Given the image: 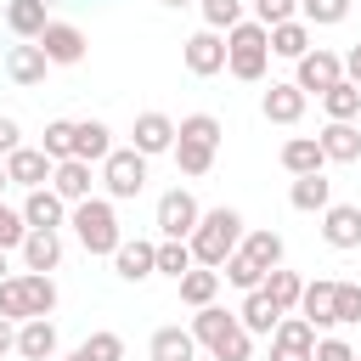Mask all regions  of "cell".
<instances>
[{"label":"cell","instance_id":"11","mask_svg":"<svg viewBox=\"0 0 361 361\" xmlns=\"http://www.w3.org/2000/svg\"><path fill=\"white\" fill-rule=\"evenodd\" d=\"M338 79H344V56H333V51H322V45L299 56V79H293V85H299L305 96H310V90L322 96V90H327V85H338Z\"/></svg>","mask_w":361,"mask_h":361},{"label":"cell","instance_id":"45","mask_svg":"<svg viewBox=\"0 0 361 361\" xmlns=\"http://www.w3.org/2000/svg\"><path fill=\"white\" fill-rule=\"evenodd\" d=\"M293 11H299V0H254V23H265V28L288 23Z\"/></svg>","mask_w":361,"mask_h":361},{"label":"cell","instance_id":"42","mask_svg":"<svg viewBox=\"0 0 361 361\" xmlns=\"http://www.w3.org/2000/svg\"><path fill=\"white\" fill-rule=\"evenodd\" d=\"M79 350H85L90 361H124V338H118V333H90Z\"/></svg>","mask_w":361,"mask_h":361},{"label":"cell","instance_id":"38","mask_svg":"<svg viewBox=\"0 0 361 361\" xmlns=\"http://www.w3.org/2000/svg\"><path fill=\"white\" fill-rule=\"evenodd\" d=\"M259 288H265V293H271V299H276L282 310H293V305H299V288H305V282H299V271H282V265H271Z\"/></svg>","mask_w":361,"mask_h":361},{"label":"cell","instance_id":"32","mask_svg":"<svg viewBox=\"0 0 361 361\" xmlns=\"http://www.w3.org/2000/svg\"><path fill=\"white\" fill-rule=\"evenodd\" d=\"M192 265H197V259H192L186 237H164V243H158V254H152V271H164V276H175V282H180Z\"/></svg>","mask_w":361,"mask_h":361},{"label":"cell","instance_id":"54","mask_svg":"<svg viewBox=\"0 0 361 361\" xmlns=\"http://www.w3.org/2000/svg\"><path fill=\"white\" fill-rule=\"evenodd\" d=\"M355 361H361V355H355Z\"/></svg>","mask_w":361,"mask_h":361},{"label":"cell","instance_id":"48","mask_svg":"<svg viewBox=\"0 0 361 361\" xmlns=\"http://www.w3.org/2000/svg\"><path fill=\"white\" fill-rule=\"evenodd\" d=\"M344 79H350V85H361V45H350V51H344Z\"/></svg>","mask_w":361,"mask_h":361},{"label":"cell","instance_id":"29","mask_svg":"<svg viewBox=\"0 0 361 361\" xmlns=\"http://www.w3.org/2000/svg\"><path fill=\"white\" fill-rule=\"evenodd\" d=\"M271 51H276V56H288V62H299V56L310 51V23H299V17L276 23V28H271Z\"/></svg>","mask_w":361,"mask_h":361},{"label":"cell","instance_id":"9","mask_svg":"<svg viewBox=\"0 0 361 361\" xmlns=\"http://www.w3.org/2000/svg\"><path fill=\"white\" fill-rule=\"evenodd\" d=\"M197 197L186 192V186H175V192H164L158 197V231L164 237H192V226H197Z\"/></svg>","mask_w":361,"mask_h":361},{"label":"cell","instance_id":"14","mask_svg":"<svg viewBox=\"0 0 361 361\" xmlns=\"http://www.w3.org/2000/svg\"><path fill=\"white\" fill-rule=\"evenodd\" d=\"M316 141H322V158H327V164H355V158H361V130H355V118H327V130H322Z\"/></svg>","mask_w":361,"mask_h":361},{"label":"cell","instance_id":"6","mask_svg":"<svg viewBox=\"0 0 361 361\" xmlns=\"http://www.w3.org/2000/svg\"><path fill=\"white\" fill-rule=\"evenodd\" d=\"M102 186H107V197H113V203L135 197V192L147 186V158H141L135 147H113V152L102 158Z\"/></svg>","mask_w":361,"mask_h":361},{"label":"cell","instance_id":"36","mask_svg":"<svg viewBox=\"0 0 361 361\" xmlns=\"http://www.w3.org/2000/svg\"><path fill=\"white\" fill-rule=\"evenodd\" d=\"M39 152H45L51 164L73 158V118H51V124H45V135H39Z\"/></svg>","mask_w":361,"mask_h":361},{"label":"cell","instance_id":"55","mask_svg":"<svg viewBox=\"0 0 361 361\" xmlns=\"http://www.w3.org/2000/svg\"><path fill=\"white\" fill-rule=\"evenodd\" d=\"M45 6H51V0H45Z\"/></svg>","mask_w":361,"mask_h":361},{"label":"cell","instance_id":"21","mask_svg":"<svg viewBox=\"0 0 361 361\" xmlns=\"http://www.w3.org/2000/svg\"><path fill=\"white\" fill-rule=\"evenodd\" d=\"M51 192H56L68 209H73L79 197H90V164H85V158H62V164L51 169Z\"/></svg>","mask_w":361,"mask_h":361},{"label":"cell","instance_id":"5","mask_svg":"<svg viewBox=\"0 0 361 361\" xmlns=\"http://www.w3.org/2000/svg\"><path fill=\"white\" fill-rule=\"evenodd\" d=\"M265 56H271V28L265 23H237L226 28V68L237 79H265Z\"/></svg>","mask_w":361,"mask_h":361},{"label":"cell","instance_id":"49","mask_svg":"<svg viewBox=\"0 0 361 361\" xmlns=\"http://www.w3.org/2000/svg\"><path fill=\"white\" fill-rule=\"evenodd\" d=\"M6 350H17V327L0 316V355H6Z\"/></svg>","mask_w":361,"mask_h":361},{"label":"cell","instance_id":"40","mask_svg":"<svg viewBox=\"0 0 361 361\" xmlns=\"http://www.w3.org/2000/svg\"><path fill=\"white\" fill-rule=\"evenodd\" d=\"M197 6H203V23H209L214 34H226V28L243 23V0H197Z\"/></svg>","mask_w":361,"mask_h":361},{"label":"cell","instance_id":"31","mask_svg":"<svg viewBox=\"0 0 361 361\" xmlns=\"http://www.w3.org/2000/svg\"><path fill=\"white\" fill-rule=\"evenodd\" d=\"M147 350H152V361H192V355H197V338L180 333V327H158Z\"/></svg>","mask_w":361,"mask_h":361},{"label":"cell","instance_id":"27","mask_svg":"<svg viewBox=\"0 0 361 361\" xmlns=\"http://www.w3.org/2000/svg\"><path fill=\"white\" fill-rule=\"evenodd\" d=\"M23 259H28V271H56V265H62V237L28 226V237H23Z\"/></svg>","mask_w":361,"mask_h":361},{"label":"cell","instance_id":"12","mask_svg":"<svg viewBox=\"0 0 361 361\" xmlns=\"http://www.w3.org/2000/svg\"><path fill=\"white\" fill-rule=\"evenodd\" d=\"M51 158L39 152V147H17V152H6V180L11 186H23V192H34V186H51Z\"/></svg>","mask_w":361,"mask_h":361},{"label":"cell","instance_id":"8","mask_svg":"<svg viewBox=\"0 0 361 361\" xmlns=\"http://www.w3.org/2000/svg\"><path fill=\"white\" fill-rule=\"evenodd\" d=\"M34 45L45 51V62H51V68H73V62H85V34H79L73 23H45Z\"/></svg>","mask_w":361,"mask_h":361},{"label":"cell","instance_id":"39","mask_svg":"<svg viewBox=\"0 0 361 361\" xmlns=\"http://www.w3.org/2000/svg\"><path fill=\"white\" fill-rule=\"evenodd\" d=\"M175 135L203 141V147H220V135H226V130H220V118H214V113H186V118L175 124Z\"/></svg>","mask_w":361,"mask_h":361},{"label":"cell","instance_id":"17","mask_svg":"<svg viewBox=\"0 0 361 361\" xmlns=\"http://www.w3.org/2000/svg\"><path fill=\"white\" fill-rule=\"evenodd\" d=\"M45 73H51V62H45V51H39L34 39H23V45L6 51V79H11V85H39Z\"/></svg>","mask_w":361,"mask_h":361},{"label":"cell","instance_id":"30","mask_svg":"<svg viewBox=\"0 0 361 361\" xmlns=\"http://www.w3.org/2000/svg\"><path fill=\"white\" fill-rule=\"evenodd\" d=\"M214 293H220V271L214 265H192L186 276H180V299L197 310V305H214Z\"/></svg>","mask_w":361,"mask_h":361},{"label":"cell","instance_id":"3","mask_svg":"<svg viewBox=\"0 0 361 361\" xmlns=\"http://www.w3.org/2000/svg\"><path fill=\"white\" fill-rule=\"evenodd\" d=\"M56 310V282L51 271H23L0 282V316L6 322H28V316H51Z\"/></svg>","mask_w":361,"mask_h":361},{"label":"cell","instance_id":"18","mask_svg":"<svg viewBox=\"0 0 361 361\" xmlns=\"http://www.w3.org/2000/svg\"><path fill=\"white\" fill-rule=\"evenodd\" d=\"M259 113H265L271 124H299V113H305V90H299V85L271 79V90L259 96Z\"/></svg>","mask_w":361,"mask_h":361},{"label":"cell","instance_id":"4","mask_svg":"<svg viewBox=\"0 0 361 361\" xmlns=\"http://www.w3.org/2000/svg\"><path fill=\"white\" fill-rule=\"evenodd\" d=\"M68 226L79 231L85 254H107V259H113V248L124 243L118 214H113V197H79V203H73V214H68Z\"/></svg>","mask_w":361,"mask_h":361},{"label":"cell","instance_id":"51","mask_svg":"<svg viewBox=\"0 0 361 361\" xmlns=\"http://www.w3.org/2000/svg\"><path fill=\"white\" fill-rule=\"evenodd\" d=\"M0 282H6V248H0Z\"/></svg>","mask_w":361,"mask_h":361},{"label":"cell","instance_id":"15","mask_svg":"<svg viewBox=\"0 0 361 361\" xmlns=\"http://www.w3.org/2000/svg\"><path fill=\"white\" fill-rule=\"evenodd\" d=\"M152 254H158V243H147V237H124L118 248H113V271L124 276V282H147V276H158L152 271Z\"/></svg>","mask_w":361,"mask_h":361},{"label":"cell","instance_id":"52","mask_svg":"<svg viewBox=\"0 0 361 361\" xmlns=\"http://www.w3.org/2000/svg\"><path fill=\"white\" fill-rule=\"evenodd\" d=\"M164 6H192V0H164Z\"/></svg>","mask_w":361,"mask_h":361},{"label":"cell","instance_id":"41","mask_svg":"<svg viewBox=\"0 0 361 361\" xmlns=\"http://www.w3.org/2000/svg\"><path fill=\"white\" fill-rule=\"evenodd\" d=\"M299 11H305V23L333 28V23H344V17H350V0H299Z\"/></svg>","mask_w":361,"mask_h":361},{"label":"cell","instance_id":"53","mask_svg":"<svg viewBox=\"0 0 361 361\" xmlns=\"http://www.w3.org/2000/svg\"><path fill=\"white\" fill-rule=\"evenodd\" d=\"M0 186H11V180H6V164H0Z\"/></svg>","mask_w":361,"mask_h":361},{"label":"cell","instance_id":"26","mask_svg":"<svg viewBox=\"0 0 361 361\" xmlns=\"http://www.w3.org/2000/svg\"><path fill=\"white\" fill-rule=\"evenodd\" d=\"M327 158H322V141L316 135H293V141H282V169L288 175H316Z\"/></svg>","mask_w":361,"mask_h":361},{"label":"cell","instance_id":"47","mask_svg":"<svg viewBox=\"0 0 361 361\" xmlns=\"http://www.w3.org/2000/svg\"><path fill=\"white\" fill-rule=\"evenodd\" d=\"M17 147H23V130H17V118H6V113H0V158H6V152H17Z\"/></svg>","mask_w":361,"mask_h":361},{"label":"cell","instance_id":"1","mask_svg":"<svg viewBox=\"0 0 361 361\" xmlns=\"http://www.w3.org/2000/svg\"><path fill=\"white\" fill-rule=\"evenodd\" d=\"M237 243H243V214L226 209V203H220V209H203L197 226H192V237H186L192 259H197V265H214V271L226 265V254H231Z\"/></svg>","mask_w":361,"mask_h":361},{"label":"cell","instance_id":"25","mask_svg":"<svg viewBox=\"0 0 361 361\" xmlns=\"http://www.w3.org/2000/svg\"><path fill=\"white\" fill-rule=\"evenodd\" d=\"M288 203H293V209H305V214H322V209L333 203V180H327L322 169H316V175H293Z\"/></svg>","mask_w":361,"mask_h":361},{"label":"cell","instance_id":"37","mask_svg":"<svg viewBox=\"0 0 361 361\" xmlns=\"http://www.w3.org/2000/svg\"><path fill=\"white\" fill-rule=\"evenodd\" d=\"M220 276H226L231 288H243V293L265 282V271H259V265H254V259H248L243 248H231V254H226V265H220Z\"/></svg>","mask_w":361,"mask_h":361},{"label":"cell","instance_id":"24","mask_svg":"<svg viewBox=\"0 0 361 361\" xmlns=\"http://www.w3.org/2000/svg\"><path fill=\"white\" fill-rule=\"evenodd\" d=\"M282 316H288V310H282V305H276L265 288H248V299H243V310H237V322H243L248 333H271Z\"/></svg>","mask_w":361,"mask_h":361},{"label":"cell","instance_id":"13","mask_svg":"<svg viewBox=\"0 0 361 361\" xmlns=\"http://www.w3.org/2000/svg\"><path fill=\"white\" fill-rule=\"evenodd\" d=\"M322 237H327V248H361V209L355 203H327L322 209Z\"/></svg>","mask_w":361,"mask_h":361},{"label":"cell","instance_id":"28","mask_svg":"<svg viewBox=\"0 0 361 361\" xmlns=\"http://www.w3.org/2000/svg\"><path fill=\"white\" fill-rule=\"evenodd\" d=\"M45 23H51V17H45V0H11V6H6V28H11L17 39H39Z\"/></svg>","mask_w":361,"mask_h":361},{"label":"cell","instance_id":"20","mask_svg":"<svg viewBox=\"0 0 361 361\" xmlns=\"http://www.w3.org/2000/svg\"><path fill=\"white\" fill-rule=\"evenodd\" d=\"M23 220H28L34 231H56V226L68 220V203H62L51 186H34V192L23 197Z\"/></svg>","mask_w":361,"mask_h":361},{"label":"cell","instance_id":"7","mask_svg":"<svg viewBox=\"0 0 361 361\" xmlns=\"http://www.w3.org/2000/svg\"><path fill=\"white\" fill-rule=\"evenodd\" d=\"M310 350H316V327L305 316H282L271 327V361H310Z\"/></svg>","mask_w":361,"mask_h":361},{"label":"cell","instance_id":"35","mask_svg":"<svg viewBox=\"0 0 361 361\" xmlns=\"http://www.w3.org/2000/svg\"><path fill=\"white\" fill-rule=\"evenodd\" d=\"M237 248H243V254H248V259H254L259 271L282 265V237H276V231H248V237H243Z\"/></svg>","mask_w":361,"mask_h":361},{"label":"cell","instance_id":"33","mask_svg":"<svg viewBox=\"0 0 361 361\" xmlns=\"http://www.w3.org/2000/svg\"><path fill=\"white\" fill-rule=\"evenodd\" d=\"M322 107H327V118H361V85H350V79L327 85L322 90Z\"/></svg>","mask_w":361,"mask_h":361},{"label":"cell","instance_id":"46","mask_svg":"<svg viewBox=\"0 0 361 361\" xmlns=\"http://www.w3.org/2000/svg\"><path fill=\"white\" fill-rule=\"evenodd\" d=\"M310 361H355V350H350L344 338H316V350H310Z\"/></svg>","mask_w":361,"mask_h":361},{"label":"cell","instance_id":"19","mask_svg":"<svg viewBox=\"0 0 361 361\" xmlns=\"http://www.w3.org/2000/svg\"><path fill=\"white\" fill-rule=\"evenodd\" d=\"M175 147V118L169 113H141L135 118V152L141 158H158V152H169Z\"/></svg>","mask_w":361,"mask_h":361},{"label":"cell","instance_id":"34","mask_svg":"<svg viewBox=\"0 0 361 361\" xmlns=\"http://www.w3.org/2000/svg\"><path fill=\"white\" fill-rule=\"evenodd\" d=\"M175 169L180 175H209L214 169V147H203V141H186V135H175Z\"/></svg>","mask_w":361,"mask_h":361},{"label":"cell","instance_id":"16","mask_svg":"<svg viewBox=\"0 0 361 361\" xmlns=\"http://www.w3.org/2000/svg\"><path fill=\"white\" fill-rule=\"evenodd\" d=\"M17 355L23 361H51L56 355V322L51 316H28L17 327Z\"/></svg>","mask_w":361,"mask_h":361},{"label":"cell","instance_id":"44","mask_svg":"<svg viewBox=\"0 0 361 361\" xmlns=\"http://www.w3.org/2000/svg\"><path fill=\"white\" fill-rule=\"evenodd\" d=\"M23 237H28L23 209H6V203H0V248H23Z\"/></svg>","mask_w":361,"mask_h":361},{"label":"cell","instance_id":"10","mask_svg":"<svg viewBox=\"0 0 361 361\" xmlns=\"http://www.w3.org/2000/svg\"><path fill=\"white\" fill-rule=\"evenodd\" d=\"M186 73H197V79H209V73H220L226 68V34H214V28H197L192 39H186Z\"/></svg>","mask_w":361,"mask_h":361},{"label":"cell","instance_id":"22","mask_svg":"<svg viewBox=\"0 0 361 361\" xmlns=\"http://www.w3.org/2000/svg\"><path fill=\"white\" fill-rule=\"evenodd\" d=\"M107 152H113V130H107L102 118H79V124H73V158L102 164Z\"/></svg>","mask_w":361,"mask_h":361},{"label":"cell","instance_id":"2","mask_svg":"<svg viewBox=\"0 0 361 361\" xmlns=\"http://www.w3.org/2000/svg\"><path fill=\"white\" fill-rule=\"evenodd\" d=\"M192 338L214 350V361H248L254 350V333L237 322V310H220V305H197L192 316Z\"/></svg>","mask_w":361,"mask_h":361},{"label":"cell","instance_id":"50","mask_svg":"<svg viewBox=\"0 0 361 361\" xmlns=\"http://www.w3.org/2000/svg\"><path fill=\"white\" fill-rule=\"evenodd\" d=\"M68 361H90V355H85V350H73V355H68Z\"/></svg>","mask_w":361,"mask_h":361},{"label":"cell","instance_id":"43","mask_svg":"<svg viewBox=\"0 0 361 361\" xmlns=\"http://www.w3.org/2000/svg\"><path fill=\"white\" fill-rule=\"evenodd\" d=\"M333 316L338 322H361V282H338L333 288Z\"/></svg>","mask_w":361,"mask_h":361},{"label":"cell","instance_id":"23","mask_svg":"<svg viewBox=\"0 0 361 361\" xmlns=\"http://www.w3.org/2000/svg\"><path fill=\"white\" fill-rule=\"evenodd\" d=\"M333 288H338V282H305V288H299V316H305L310 327H338V316H333Z\"/></svg>","mask_w":361,"mask_h":361}]
</instances>
